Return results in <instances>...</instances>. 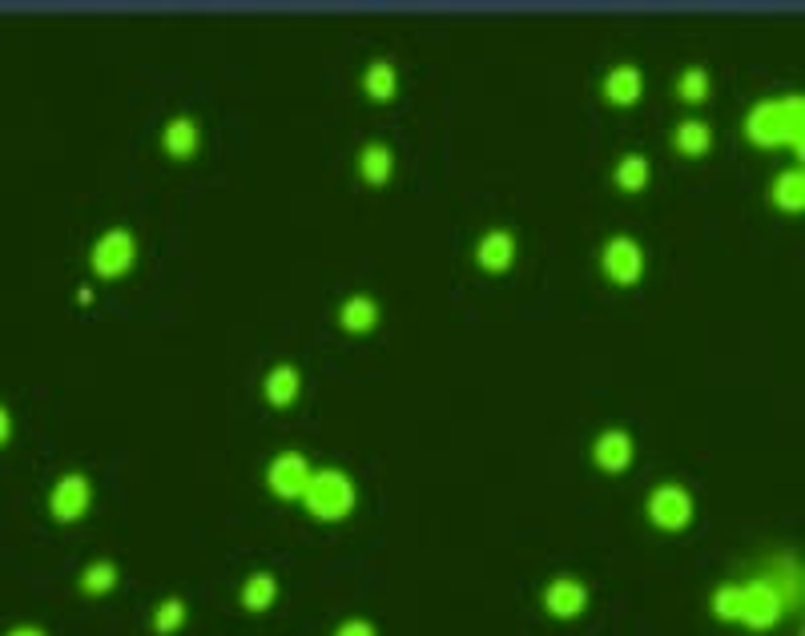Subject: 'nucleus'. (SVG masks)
Returning a JSON list of instances; mask_svg holds the SVG:
<instances>
[{"instance_id":"nucleus-1","label":"nucleus","mask_w":805,"mask_h":636,"mask_svg":"<svg viewBox=\"0 0 805 636\" xmlns=\"http://www.w3.org/2000/svg\"><path fill=\"white\" fill-rule=\"evenodd\" d=\"M802 600V573H797L794 556H769L762 573H753L749 580H725L713 588L709 608L725 625H742L749 633H774L785 620L789 608Z\"/></svg>"},{"instance_id":"nucleus-2","label":"nucleus","mask_w":805,"mask_h":636,"mask_svg":"<svg viewBox=\"0 0 805 636\" xmlns=\"http://www.w3.org/2000/svg\"><path fill=\"white\" fill-rule=\"evenodd\" d=\"M745 138L757 149H794L802 153L805 141V97L802 93H777L762 97L742 121Z\"/></svg>"},{"instance_id":"nucleus-3","label":"nucleus","mask_w":805,"mask_h":636,"mask_svg":"<svg viewBox=\"0 0 805 636\" xmlns=\"http://www.w3.org/2000/svg\"><path fill=\"white\" fill-rule=\"evenodd\" d=\"M307 516L322 524H339L350 520V511L359 504V488H355V479L342 471V467H315V476H310L307 491L298 499Z\"/></svg>"},{"instance_id":"nucleus-4","label":"nucleus","mask_w":805,"mask_h":636,"mask_svg":"<svg viewBox=\"0 0 805 636\" xmlns=\"http://www.w3.org/2000/svg\"><path fill=\"white\" fill-rule=\"evenodd\" d=\"M138 233L129 230V226H109V230L97 233V242L89 246V266H93L97 278H106V282H113V278H126L133 266H138Z\"/></svg>"},{"instance_id":"nucleus-5","label":"nucleus","mask_w":805,"mask_h":636,"mask_svg":"<svg viewBox=\"0 0 805 636\" xmlns=\"http://www.w3.org/2000/svg\"><path fill=\"white\" fill-rule=\"evenodd\" d=\"M645 516L657 531H685L697 516V499L685 484H657L645 499Z\"/></svg>"},{"instance_id":"nucleus-6","label":"nucleus","mask_w":805,"mask_h":636,"mask_svg":"<svg viewBox=\"0 0 805 636\" xmlns=\"http://www.w3.org/2000/svg\"><path fill=\"white\" fill-rule=\"evenodd\" d=\"M645 266H648L645 246L636 242L633 233H613V238H604L600 270L613 287H636V282L645 278Z\"/></svg>"},{"instance_id":"nucleus-7","label":"nucleus","mask_w":805,"mask_h":636,"mask_svg":"<svg viewBox=\"0 0 805 636\" xmlns=\"http://www.w3.org/2000/svg\"><path fill=\"white\" fill-rule=\"evenodd\" d=\"M93 508V479L86 471H64L49 488V516L57 524H81Z\"/></svg>"},{"instance_id":"nucleus-8","label":"nucleus","mask_w":805,"mask_h":636,"mask_svg":"<svg viewBox=\"0 0 805 636\" xmlns=\"http://www.w3.org/2000/svg\"><path fill=\"white\" fill-rule=\"evenodd\" d=\"M310 476H315V464L302 451H282L266 467V488L275 491L278 499H302Z\"/></svg>"},{"instance_id":"nucleus-9","label":"nucleus","mask_w":805,"mask_h":636,"mask_svg":"<svg viewBox=\"0 0 805 636\" xmlns=\"http://www.w3.org/2000/svg\"><path fill=\"white\" fill-rule=\"evenodd\" d=\"M540 605L551 620H576V616L588 613V584H584L580 576H568V573L551 576V580L544 584Z\"/></svg>"},{"instance_id":"nucleus-10","label":"nucleus","mask_w":805,"mask_h":636,"mask_svg":"<svg viewBox=\"0 0 805 636\" xmlns=\"http://www.w3.org/2000/svg\"><path fill=\"white\" fill-rule=\"evenodd\" d=\"M633 459H636V439L625 431V427H604V431L593 439V464L600 467L604 476H620V471H628Z\"/></svg>"},{"instance_id":"nucleus-11","label":"nucleus","mask_w":805,"mask_h":636,"mask_svg":"<svg viewBox=\"0 0 805 636\" xmlns=\"http://www.w3.org/2000/svg\"><path fill=\"white\" fill-rule=\"evenodd\" d=\"M476 266L479 270H488V275H504V270H511V262H516L519 255V242L516 233L508 230V226H491V230H484L476 238Z\"/></svg>"},{"instance_id":"nucleus-12","label":"nucleus","mask_w":805,"mask_h":636,"mask_svg":"<svg viewBox=\"0 0 805 636\" xmlns=\"http://www.w3.org/2000/svg\"><path fill=\"white\" fill-rule=\"evenodd\" d=\"M600 93H604V101H608V106H620V109L636 106V101L645 97V69H640V64H633V61L613 64V69L604 73V81H600Z\"/></svg>"},{"instance_id":"nucleus-13","label":"nucleus","mask_w":805,"mask_h":636,"mask_svg":"<svg viewBox=\"0 0 805 636\" xmlns=\"http://www.w3.org/2000/svg\"><path fill=\"white\" fill-rule=\"evenodd\" d=\"M201 149V126L198 117L190 113H173L166 126H161V153L173 161H193Z\"/></svg>"},{"instance_id":"nucleus-14","label":"nucleus","mask_w":805,"mask_h":636,"mask_svg":"<svg viewBox=\"0 0 805 636\" xmlns=\"http://www.w3.org/2000/svg\"><path fill=\"white\" fill-rule=\"evenodd\" d=\"M298 395H302V371H298L295 362H275V367L262 375V399L275 407V411L295 407Z\"/></svg>"},{"instance_id":"nucleus-15","label":"nucleus","mask_w":805,"mask_h":636,"mask_svg":"<svg viewBox=\"0 0 805 636\" xmlns=\"http://www.w3.org/2000/svg\"><path fill=\"white\" fill-rule=\"evenodd\" d=\"M335 318H339V327L347 330V335H371V330L379 327L382 307L371 295H347L339 302V310H335Z\"/></svg>"},{"instance_id":"nucleus-16","label":"nucleus","mask_w":805,"mask_h":636,"mask_svg":"<svg viewBox=\"0 0 805 636\" xmlns=\"http://www.w3.org/2000/svg\"><path fill=\"white\" fill-rule=\"evenodd\" d=\"M359 178L371 186V190H382L387 181L395 178V149L387 146V141H367V146L359 149Z\"/></svg>"},{"instance_id":"nucleus-17","label":"nucleus","mask_w":805,"mask_h":636,"mask_svg":"<svg viewBox=\"0 0 805 636\" xmlns=\"http://www.w3.org/2000/svg\"><path fill=\"white\" fill-rule=\"evenodd\" d=\"M275 600H278V576L275 573H262V568L246 576L242 588H238V605H242L250 616L270 613V608H275Z\"/></svg>"},{"instance_id":"nucleus-18","label":"nucleus","mask_w":805,"mask_h":636,"mask_svg":"<svg viewBox=\"0 0 805 636\" xmlns=\"http://www.w3.org/2000/svg\"><path fill=\"white\" fill-rule=\"evenodd\" d=\"M713 126L709 121H700V117H685V121H677V129H673V149H677L680 158H705L713 149Z\"/></svg>"},{"instance_id":"nucleus-19","label":"nucleus","mask_w":805,"mask_h":636,"mask_svg":"<svg viewBox=\"0 0 805 636\" xmlns=\"http://www.w3.org/2000/svg\"><path fill=\"white\" fill-rule=\"evenodd\" d=\"M362 93L379 101V106L382 101H395V93H399V64H395V57H379V61L362 69Z\"/></svg>"},{"instance_id":"nucleus-20","label":"nucleus","mask_w":805,"mask_h":636,"mask_svg":"<svg viewBox=\"0 0 805 636\" xmlns=\"http://www.w3.org/2000/svg\"><path fill=\"white\" fill-rule=\"evenodd\" d=\"M769 202L782 213H802L805 210V170L802 166H789L774 178L769 186Z\"/></svg>"},{"instance_id":"nucleus-21","label":"nucleus","mask_w":805,"mask_h":636,"mask_svg":"<svg viewBox=\"0 0 805 636\" xmlns=\"http://www.w3.org/2000/svg\"><path fill=\"white\" fill-rule=\"evenodd\" d=\"M648 181H653V161L645 153H625L613 166V186L620 193H645Z\"/></svg>"},{"instance_id":"nucleus-22","label":"nucleus","mask_w":805,"mask_h":636,"mask_svg":"<svg viewBox=\"0 0 805 636\" xmlns=\"http://www.w3.org/2000/svg\"><path fill=\"white\" fill-rule=\"evenodd\" d=\"M713 93V77L705 64H689V69H680L677 77V97L685 106H700V101H709Z\"/></svg>"},{"instance_id":"nucleus-23","label":"nucleus","mask_w":805,"mask_h":636,"mask_svg":"<svg viewBox=\"0 0 805 636\" xmlns=\"http://www.w3.org/2000/svg\"><path fill=\"white\" fill-rule=\"evenodd\" d=\"M117 580H121V568H117L113 560H93L81 573V593L86 596H109L117 588Z\"/></svg>"},{"instance_id":"nucleus-24","label":"nucleus","mask_w":805,"mask_h":636,"mask_svg":"<svg viewBox=\"0 0 805 636\" xmlns=\"http://www.w3.org/2000/svg\"><path fill=\"white\" fill-rule=\"evenodd\" d=\"M186 616H190V605L181 596H166L158 608H153V633L158 636H178L186 628Z\"/></svg>"},{"instance_id":"nucleus-25","label":"nucleus","mask_w":805,"mask_h":636,"mask_svg":"<svg viewBox=\"0 0 805 636\" xmlns=\"http://www.w3.org/2000/svg\"><path fill=\"white\" fill-rule=\"evenodd\" d=\"M335 636H379V628H375L367 616H350V620H342V625L335 628Z\"/></svg>"},{"instance_id":"nucleus-26","label":"nucleus","mask_w":805,"mask_h":636,"mask_svg":"<svg viewBox=\"0 0 805 636\" xmlns=\"http://www.w3.org/2000/svg\"><path fill=\"white\" fill-rule=\"evenodd\" d=\"M12 439V415H9V407L0 404V447L9 444Z\"/></svg>"},{"instance_id":"nucleus-27","label":"nucleus","mask_w":805,"mask_h":636,"mask_svg":"<svg viewBox=\"0 0 805 636\" xmlns=\"http://www.w3.org/2000/svg\"><path fill=\"white\" fill-rule=\"evenodd\" d=\"M4 636H49L41 625H17V628H9Z\"/></svg>"},{"instance_id":"nucleus-28","label":"nucleus","mask_w":805,"mask_h":636,"mask_svg":"<svg viewBox=\"0 0 805 636\" xmlns=\"http://www.w3.org/2000/svg\"><path fill=\"white\" fill-rule=\"evenodd\" d=\"M77 302H81V307H89V302H93V287H81V290H77Z\"/></svg>"}]
</instances>
